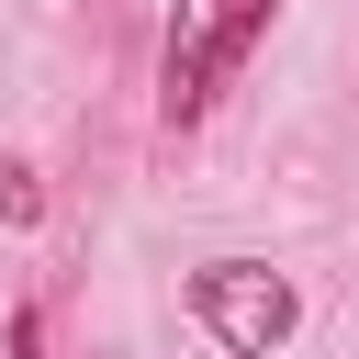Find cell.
I'll list each match as a JSON object with an SVG mask.
<instances>
[{
	"label": "cell",
	"instance_id": "obj_3",
	"mask_svg": "<svg viewBox=\"0 0 359 359\" xmlns=\"http://www.w3.org/2000/svg\"><path fill=\"white\" fill-rule=\"evenodd\" d=\"M0 213H11V224H34V168H0Z\"/></svg>",
	"mask_w": 359,
	"mask_h": 359
},
{
	"label": "cell",
	"instance_id": "obj_4",
	"mask_svg": "<svg viewBox=\"0 0 359 359\" xmlns=\"http://www.w3.org/2000/svg\"><path fill=\"white\" fill-rule=\"evenodd\" d=\"M0 359H45V314H34V303L11 314V348H0Z\"/></svg>",
	"mask_w": 359,
	"mask_h": 359
},
{
	"label": "cell",
	"instance_id": "obj_2",
	"mask_svg": "<svg viewBox=\"0 0 359 359\" xmlns=\"http://www.w3.org/2000/svg\"><path fill=\"white\" fill-rule=\"evenodd\" d=\"M191 325H202L224 359H280L292 325H303V292H292V269H269V258H202V269H191Z\"/></svg>",
	"mask_w": 359,
	"mask_h": 359
},
{
	"label": "cell",
	"instance_id": "obj_1",
	"mask_svg": "<svg viewBox=\"0 0 359 359\" xmlns=\"http://www.w3.org/2000/svg\"><path fill=\"white\" fill-rule=\"evenodd\" d=\"M269 11H280V0H168V45H157V123H168V135H191V123L224 101V79H236L247 45L269 34Z\"/></svg>",
	"mask_w": 359,
	"mask_h": 359
}]
</instances>
